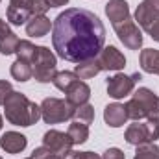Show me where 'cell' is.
<instances>
[{
  "label": "cell",
  "instance_id": "cell-24",
  "mask_svg": "<svg viewBox=\"0 0 159 159\" xmlns=\"http://www.w3.org/2000/svg\"><path fill=\"white\" fill-rule=\"evenodd\" d=\"M133 159H159V146L154 143H144L139 144L135 150Z\"/></svg>",
  "mask_w": 159,
  "mask_h": 159
},
{
  "label": "cell",
  "instance_id": "cell-25",
  "mask_svg": "<svg viewBox=\"0 0 159 159\" xmlns=\"http://www.w3.org/2000/svg\"><path fill=\"white\" fill-rule=\"evenodd\" d=\"M74 119L81 122V124H91L93 120H94V107L91 106V104H81L78 106L76 109H74Z\"/></svg>",
  "mask_w": 159,
  "mask_h": 159
},
{
  "label": "cell",
  "instance_id": "cell-15",
  "mask_svg": "<svg viewBox=\"0 0 159 159\" xmlns=\"http://www.w3.org/2000/svg\"><path fill=\"white\" fill-rule=\"evenodd\" d=\"M106 15L111 20L113 26H117L120 22H124L126 19H129V7L126 0H109L106 4Z\"/></svg>",
  "mask_w": 159,
  "mask_h": 159
},
{
  "label": "cell",
  "instance_id": "cell-7",
  "mask_svg": "<svg viewBox=\"0 0 159 159\" xmlns=\"http://www.w3.org/2000/svg\"><path fill=\"white\" fill-rule=\"evenodd\" d=\"M137 80H141V74L135 72L131 76H126V74H115L107 80V94L111 98H124L128 94H131V91L135 89V83Z\"/></svg>",
  "mask_w": 159,
  "mask_h": 159
},
{
  "label": "cell",
  "instance_id": "cell-14",
  "mask_svg": "<svg viewBox=\"0 0 159 159\" xmlns=\"http://www.w3.org/2000/svg\"><path fill=\"white\" fill-rule=\"evenodd\" d=\"M26 144H28V139L19 131H6L0 137V146L7 154H19L26 148Z\"/></svg>",
  "mask_w": 159,
  "mask_h": 159
},
{
  "label": "cell",
  "instance_id": "cell-23",
  "mask_svg": "<svg viewBox=\"0 0 159 159\" xmlns=\"http://www.w3.org/2000/svg\"><path fill=\"white\" fill-rule=\"evenodd\" d=\"M78 80L80 78H78V74H76V72H70V70H61V72H57V74H56V78L52 80V83H54L59 91H63V93H65V91H67V89H69L74 81H78Z\"/></svg>",
  "mask_w": 159,
  "mask_h": 159
},
{
  "label": "cell",
  "instance_id": "cell-38",
  "mask_svg": "<svg viewBox=\"0 0 159 159\" xmlns=\"http://www.w3.org/2000/svg\"><path fill=\"white\" fill-rule=\"evenodd\" d=\"M0 159H2V157H0Z\"/></svg>",
  "mask_w": 159,
  "mask_h": 159
},
{
  "label": "cell",
  "instance_id": "cell-11",
  "mask_svg": "<svg viewBox=\"0 0 159 159\" xmlns=\"http://www.w3.org/2000/svg\"><path fill=\"white\" fill-rule=\"evenodd\" d=\"M159 19V0H143L135 11V22L146 32L154 20Z\"/></svg>",
  "mask_w": 159,
  "mask_h": 159
},
{
  "label": "cell",
  "instance_id": "cell-18",
  "mask_svg": "<svg viewBox=\"0 0 159 159\" xmlns=\"http://www.w3.org/2000/svg\"><path fill=\"white\" fill-rule=\"evenodd\" d=\"M141 69L148 74H157L159 76V50L154 48H144L139 56Z\"/></svg>",
  "mask_w": 159,
  "mask_h": 159
},
{
  "label": "cell",
  "instance_id": "cell-33",
  "mask_svg": "<svg viewBox=\"0 0 159 159\" xmlns=\"http://www.w3.org/2000/svg\"><path fill=\"white\" fill-rule=\"evenodd\" d=\"M46 4L50 7H61V6H67L69 0H46Z\"/></svg>",
  "mask_w": 159,
  "mask_h": 159
},
{
  "label": "cell",
  "instance_id": "cell-16",
  "mask_svg": "<svg viewBox=\"0 0 159 159\" xmlns=\"http://www.w3.org/2000/svg\"><path fill=\"white\" fill-rule=\"evenodd\" d=\"M50 28H52V22L44 15H34L26 22V34L30 37H44L50 32Z\"/></svg>",
  "mask_w": 159,
  "mask_h": 159
},
{
  "label": "cell",
  "instance_id": "cell-5",
  "mask_svg": "<svg viewBox=\"0 0 159 159\" xmlns=\"http://www.w3.org/2000/svg\"><path fill=\"white\" fill-rule=\"evenodd\" d=\"M124 139L128 144H133V146H139L144 143H154L156 139H159V122H152V120L139 122L137 120L135 124L128 126Z\"/></svg>",
  "mask_w": 159,
  "mask_h": 159
},
{
  "label": "cell",
  "instance_id": "cell-27",
  "mask_svg": "<svg viewBox=\"0 0 159 159\" xmlns=\"http://www.w3.org/2000/svg\"><path fill=\"white\" fill-rule=\"evenodd\" d=\"M32 157L34 159H65L61 157V156H57V154H52L48 148H44V146H41V148H35L34 152H32Z\"/></svg>",
  "mask_w": 159,
  "mask_h": 159
},
{
  "label": "cell",
  "instance_id": "cell-37",
  "mask_svg": "<svg viewBox=\"0 0 159 159\" xmlns=\"http://www.w3.org/2000/svg\"><path fill=\"white\" fill-rule=\"evenodd\" d=\"M0 2H2V0H0Z\"/></svg>",
  "mask_w": 159,
  "mask_h": 159
},
{
  "label": "cell",
  "instance_id": "cell-35",
  "mask_svg": "<svg viewBox=\"0 0 159 159\" xmlns=\"http://www.w3.org/2000/svg\"><path fill=\"white\" fill-rule=\"evenodd\" d=\"M2 124H4V120H2V115H0V129H2Z\"/></svg>",
  "mask_w": 159,
  "mask_h": 159
},
{
  "label": "cell",
  "instance_id": "cell-9",
  "mask_svg": "<svg viewBox=\"0 0 159 159\" xmlns=\"http://www.w3.org/2000/svg\"><path fill=\"white\" fill-rule=\"evenodd\" d=\"M133 98L141 104V107L144 111V119L159 122V96H156L154 91H150L148 87H139L135 91Z\"/></svg>",
  "mask_w": 159,
  "mask_h": 159
},
{
  "label": "cell",
  "instance_id": "cell-10",
  "mask_svg": "<svg viewBox=\"0 0 159 159\" xmlns=\"http://www.w3.org/2000/svg\"><path fill=\"white\" fill-rule=\"evenodd\" d=\"M96 61L102 70H122L126 67V57L115 46H104L96 56Z\"/></svg>",
  "mask_w": 159,
  "mask_h": 159
},
{
  "label": "cell",
  "instance_id": "cell-22",
  "mask_svg": "<svg viewBox=\"0 0 159 159\" xmlns=\"http://www.w3.org/2000/svg\"><path fill=\"white\" fill-rule=\"evenodd\" d=\"M69 137L72 141V144H83L87 139H89V126L87 124H81V122H72L69 126Z\"/></svg>",
  "mask_w": 159,
  "mask_h": 159
},
{
  "label": "cell",
  "instance_id": "cell-2",
  "mask_svg": "<svg viewBox=\"0 0 159 159\" xmlns=\"http://www.w3.org/2000/svg\"><path fill=\"white\" fill-rule=\"evenodd\" d=\"M4 115L9 124L28 128L41 119V106L28 100L26 94L13 91L4 102Z\"/></svg>",
  "mask_w": 159,
  "mask_h": 159
},
{
  "label": "cell",
  "instance_id": "cell-3",
  "mask_svg": "<svg viewBox=\"0 0 159 159\" xmlns=\"http://www.w3.org/2000/svg\"><path fill=\"white\" fill-rule=\"evenodd\" d=\"M32 65H34L32 67L34 69V78L39 83H48L57 74V70H56L57 59L52 54V50L46 48V46H35V54H34Z\"/></svg>",
  "mask_w": 159,
  "mask_h": 159
},
{
  "label": "cell",
  "instance_id": "cell-29",
  "mask_svg": "<svg viewBox=\"0 0 159 159\" xmlns=\"http://www.w3.org/2000/svg\"><path fill=\"white\" fill-rule=\"evenodd\" d=\"M65 159H102V157L94 152H72L70 150Z\"/></svg>",
  "mask_w": 159,
  "mask_h": 159
},
{
  "label": "cell",
  "instance_id": "cell-31",
  "mask_svg": "<svg viewBox=\"0 0 159 159\" xmlns=\"http://www.w3.org/2000/svg\"><path fill=\"white\" fill-rule=\"evenodd\" d=\"M102 159H126V156H124V152L120 148H107L104 152V157Z\"/></svg>",
  "mask_w": 159,
  "mask_h": 159
},
{
  "label": "cell",
  "instance_id": "cell-28",
  "mask_svg": "<svg viewBox=\"0 0 159 159\" xmlns=\"http://www.w3.org/2000/svg\"><path fill=\"white\" fill-rule=\"evenodd\" d=\"M48 9H50V6L46 4V0H32V6H30L32 17L34 15H44Z\"/></svg>",
  "mask_w": 159,
  "mask_h": 159
},
{
  "label": "cell",
  "instance_id": "cell-1",
  "mask_svg": "<svg viewBox=\"0 0 159 159\" xmlns=\"http://www.w3.org/2000/svg\"><path fill=\"white\" fill-rule=\"evenodd\" d=\"M106 43L102 20L89 9L70 7L52 22V44L56 54L72 63L96 57Z\"/></svg>",
  "mask_w": 159,
  "mask_h": 159
},
{
  "label": "cell",
  "instance_id": "cell-34",
  "mask_svg": "<svg viewBox=\"0 0 159 159\" xmlns=\"http://www.w3.org/2000/svg\"><path fill=\"white\" fill-rule=\"evenodd\" d=\"M11 6H20V7H30L32 6V0H9Z\"/></svg>",
  "mask_w": 159,
  "mask_h": 159
},
{
  "label": "cell",
  "instance_id": "cell-8",
  "mask_svg": "<svg viewBox=\"0 0 159 159\" xmlns=\"http://www.w3.org/2000/svg\"><path fill=\"white\" fill-rule=\"evenodd\" d=\"M43 146L48 148L52 154H57L61 157H67V154L70 152V148L74 146L69 133L57 131V129H50L43 135Z\"/></svg>",
  "mask_w": 159,
  "mask_h": 159
},
{
  "label": "cell",
  "instance_id": "cell-36",
  "mask_svg": "<svg viewBox=\"0 0 159 159\" xmlns=\"http://www.w3.org/2000/svg\"><path fill=\"white\" fill-rule=\"evenodd\" d=\"M26 159H34V157H26Z\"/></svg>",
  "mask_w": 159,
  "mask_h": 159
},
{
  "label": "cell",
  "instance_id": "cell-4",
  "mask_svg": "<svg viewBox=\"0 0 159 159\" xmlns=\"http://www.w3.org/2000/svg\"><path fill=\"white\" fill-rule=\"evenodd\" d=\"M74 106L61 98H44L41 104V119L46 124H59L74 119Z\"/></svg>",
  "mask_w": 159,
  "mask_h": 159
},
{
  "label": "cell",
  "instance_id": "cell-19",
  "mask_svg": "<svg viewBox=\"0 0 159 159\" xmlns=\"http://www.w3.org/2000/svg\"><path fill=\"white\" fill-rule=\"evenodd\" d=\"M6 17H7V22H11L15 26H22L30 20L32 11H30V7H20V6H11L9 4Z\"/></svg>",
  "mask_w": 159,
  "mask_h": 159
},
{
  "label": "cell",
  "instance_id": "cell-6",
  "mask_svg": "<svg viewBox=\"0 0 159 159\" xmlns=\"http://www.w3.org/2000/svg\"><path fill=\"white\" fill-rule=\"evenodd\" d=\"M113 28H115V32L119 35L120 43L124 46H128L129 50H139L143 46V34L139 30V24L131 17L126 19L124 22L117 24V26H113Z\"/></svg>",
  "mask_w": 159,
  "mask_h": 159
},
{
  "label": "cell",
  "instance_id": "cell-21",
  "mask_svg": "<svg viewBox=\"0 0 159 159\" xmlns=\"http://www.w3.org/2000/svg\"><path fill=\"white\" fill-rule=\"evenodd\" d=\"M11 76L17 80V81H28L30 78H34L32 63L30 61H24V59H17L11 65Z\"/></svg>",
  "mask_w": 159,
  "mask_h": 159
},
{
  "label": "cell",
  "instance_id": "cell-12",
  "mask_svg": "<svg viewBox=\"0 0 159 159\" xmlns=\"http://www.w3.org/2000/svg\"><path fill=\"white\" fill-rule=\"evenodd\" d=\"M19 37L13 34V30L9 28L7 20L0 19V54L9 56L17 52V44H19Z\"/></svg>",
  "mask_w": 159,
  "mask_h": 159
},
{
  "label": "cell",
  "instance_id": "cell-32",
  "mask_svg": "<svg viewBox=\"0 0 159 159\" xmlns=\"http://www.w3.org/2000/svg\"><path fill=\"white\" fill-rule=\"evenodd\" d=\"M146 32H148V35H150L152 39H154V41H157V43H159V19L152 22V26H150V28H148Z\"/></svg>",
  "mask_w": 159,
  "mask_h": 159
},
{
  "label": "cell",
  "instance_id": "cell-20",
  "mask_svg": "<svg viewBox=\"0 0 159 159\" xmlns=\"http://www.w3.org/2000/svg\"><path fill=\"white\" fill-rule=\"evenodd\" d=\"M74 72L78 74L80 80H91V78H94L98 72H102V69H100L96 57H91V59H85V61L78 63Z\"/></svg>",
  "mask_w": 159,
  "mask_h": 159
},
{
  "label": "cell",
  "instance_id": "cell-26",
  "mask_svg": "<svg viewBox=\"0 0 159 159\" xmlns=\"http://www.w3.org/2000/svg\"><path fill=\"white\" fill-rule=\"evenodd\" d=\"M15 54H17V59H24V61L32 63L34 54H35V44H32L30 41H19Z\"/></svg>",
  "mask_w": 159,
  "mask_h": 159
},
{
  "label": "cell",
  "instance_id": "cell-17",
  "mask_svg": "<svg viewBox=\"0 0 159 159\" xmlns=\"http://www.w3.org/2000/svg\"><path fill=\"white\" fill-rule=\"evenodd\" d=\"M104 120H106V124L111 126V128H120V126H124L126 120H128V115H126L124 106H122V104H109V106H106V109H104Z\"/></svg>",
  "mask_w": 159,
  "mask_h": 159
},
{
  "label": "cell",
  "instance_id": "cell-30",
  "mask_svg": "<svg viewBox=\"0 0 159 159\" xmlns=\"http://www.w3.org/2000/svg\"><path fill=\"white\" fill-rule=\"evenodd\" d=\"M11 93H13L11 83H9V81H6V80H0V106H4L6 98H7Z\"/></svg>",
  "mask_w": 159,
  "mask_h": 159
},
{
  "label": "cell",
  "instance_id": "cell-13",
  "mask_svg": "<svg viewBox=\"0 0 159 159\" xmlns=\"http://www.w3.org/2000/svg\"><path fill=\"white\" fill-rule=\"evenodd\" d=\"M65 94H67V102L69 104H72L74 107H78L81 104H87L89 102V98H91V87L85 83V81H74L67 91H65Z\"/></svg>",
  "mask_w": 159,
  "mask_h": 159
}]
</instances>
